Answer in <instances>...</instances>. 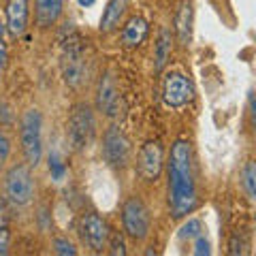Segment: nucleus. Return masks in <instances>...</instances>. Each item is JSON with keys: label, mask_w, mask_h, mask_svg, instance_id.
<instances>
[{"label": "nucleus", "mask_w": 256, "mask_h": 256, "mask_svg": "<svg viewBox=\"0 0 256 256\" xmlns=\"http://www.w3.org/2000/svg\"><path fill=\"white\" fill-rule=\"evenodd\" d=\"M169 178V207L173 218H184L196 207V182L192 169V146L186 139H178L171 146L166 160Z\"/></svg>", "instance_id": "nucleus-1"}, {"label": "nucleus", "mask_w": 256, "mask_h": 256, "mask_svg": "<svg viewBox=\"0 0 256 256\" xmlns=\"http://www.w3.org/2000/svg\"><path fill=\"white\" fill-rule=\"evenodd\" d=\"M60 75L62 82L68 88H82L88 79V52H86V43L77 32L70 34L62 41L60 47Z\"/></svg>", "instance_id": "nucleus-2"}, {"label": "nucleus", "mask_w": 256, "mask_h": 256, "mask_svg": "<svg viewBox=\"0 0 256 256\" xmlns=\"http://www.w3.org/2000/svg\"><path fill=\"white\" fill-rule=\"evenodd\" d=\"M20 146L26 164L36 169L43 160V116L36 107H30L20 118Z\"/></svg>", "instance_id": "nucleus-3"}, {"label": "nucleus", "mask_w": 256, "mask_h": 256, "mask_svg": "<svg viewBox=\"0 0 256 256\" xmlns=\"http://www.w3.org/2000/svg\"><path fill=\"white\" fill-rule=\"evenodd\" d=\"M4 198L6 203H11L13 207H26L32 203L36 192L34 175H32V166L26 162H18L6 169L4 173Z\"/></svg>", "instance_id": "nucleus-4"}, {"label": "nucleus", "mask_w": 256, "mask_h": 256, "mask_svg": "<svg viewBox=\"0 0 256 256\" xmlns=\"http://www.w3.org/2000/svg\"><path fill=\"white\" fill-rule=\"evenodd\" d=\"M96 134V120L94 111L88 102H77L70 107L66 120V139L73 152H86L92 146Z\"/></svg>", "instance_id": "nucleus-5"}, {"label": "nucleus", "mask_w": 256, "mask_h": 256, "mask_svg": "<svg viewBox=\"0 0 256 256\" xmlns=\"http://www.w3.org/2000/svg\"><path fill=\"white\" fill-rule=\"evenodd\" d=\"M122 226L128 239L132 242H143L150 235L152 218L148 205L139 196H128L122 205Z\"/></svg>", "instance_id": "nucleus-6"}, {"label": "nucleus", "mask_w": 256, "mask_h": 256, "mask_svg": "<svg viewBox=\"0 0 256 256\" xmlns=\"http://www.w3.org/2000/svg\"><path fill=\"white\" fill-rule=\"evenodd\" d=\"M77 233L82 244L88 248L90 252H105L107 250V242H109V224L102 216L94 214V212H88L79 218L77 224Z\"/></svg>", "instance_id": "nucleus-7"}, {"label": "nucleus", "mask_w": 256, "mask_h": 256, "mask_svg": "<svg viewBox=\"0 0 256 256\" xmlns=\"http://www.w3.org/2000/svg\"><path fill=\"white\" fill-rule=\"evenodd\" d=\"M102 158L116 171H122L130 162V141L120 126H109L102 134Z\"/></svg>", "instance_id": "nucleus-8"}, {"label": "nucleus", "mask_w": 256, "mask_h": 256, "mask_svg": "<svg viewBox=\"0 0 256 256\" xmlns=\"http://www.w3.org/2000/svg\"><path fill=\"white\" fill-rule=\"evenodd\" d=\"M164 166V148L160 141H146L137 156V171L143 182H158Z\"/></svg>", "instance_id": "nucleus-9"}, {"label": "nucleus", "mask_w": 256, "mask_h": 256, "mask_svg": "<svg viewBox=\"0 0 256 256\" xmlns=\"http://www.w3.org/2000/svg\"><path fill=\"white\" fill-rule=\"evenodd\" d=\"M162 98L166 105L173 109L186 107L188 102L194 98V86H192V82L186 75L169 73L162 82Z\"/></svg>", "instance_id": "nucleus-10"}, {"label": "nucleus", "mask_w": 256, "mask_h": 256, "mask_svg": "<svg viewBox=\"0 0 256 256\" xmlns=\"http://www.w3.org/2000/svg\"><path fill=\"white\" fill-rule=\"evenodd\" d=\"M120 90L116 86V79L111 73H105L98 82V90H96V109L107 118H116L120 114Z\"/></svg>", "instance_id": "nucleus-11"}, {"label": "nucleus", "mask_w": 256, "mask_h": 256, "mask_svg": "<svg viewBox=\"0 0 256 256\" xmlns=\"http://www.w3.org/2000/svg\"><path fill=\"white\" fill-rule=\"evenodd\" d=\"M4 20H6V30L11 32V36H22L28 28L30 2L28 0H6Z\"/></svg>", "instance_id": "nucleus-12"}, {"label": "nucleus", "mask_w": 256, "mask_h": 256, "mask_svg": "<svg viewBox=\"0 0 256 256\" xmlns=\"http://www.w3.org/2000/svg\"><path fill=\"white\" fill-rule=\"evenodd\" d=\"M150 34V24L146 18H141V15H132L130 20H128L124 26H122V47L126 50H137L146 43V38Z\"/></svg>", "instance_id": "nucleus-13"}, {"label": "nucleus", "mask_w": 256, "mask_h": 256, "mask_svg": "<svg viewBox=\"0 0 256 256\" xmlns=\"http://www.w3.org/2000/svg\"><path fill=\"white\" fill-rule=\"evenodd\" d=\"M175 36L182 47H188L192 41V28H194V9H192V0H182L178 11H175Z\"/></svg>", "instance_id": "nucleus-14"}, {"label": "nucleus", "mask_w": 256, "mask_h": 256, "mask_svg": "<svg viewBox=\"0 0 256 256\" xmlns=\"http://www.w3.org/2000/svg\"><path fill=\"white\" fill-rule=\"evenodd\" d=\"M64 0H34V20L38 28H52L60 20Z\"/></svg>", "instance_id": "nucleus-15"}, {"label": "nucleus", "mask_w": 256, "mask_h": 256, "mask_svg": "<svg viewBox=\"0 0 256 256\" xmlns=\"http://www.w3.org/2000/svg\"><path fill=\"white\" fill-rule=\"evenodd\" d=\"M171 52H173V34L171 30L162 26L158 30V36H156V43H154V70L156 73H162L166 62L171 58Z\"/></svg>", "instance_id": "nucleus-16"}, {"label": "nucleus", "mask_w": 256, "mask_h": 256, "mask_svg": "<svg viewBox=\"0 0 256 256\" xmlns=\"http://www.w3.org/2000/svg\"><path fill=\"white\" fill-rule=\"evenodd\" d=\"M126 6H128V0H109L105 11L100 15V24H98V30L109 34V32H114L120 22H122L124 13H126Z\"/></svg>", "instance_id": "nucleus-17"}, {"label": "nucleus", "mask_w": 256, "mask_h": 256, "mask_svg": "<svg viewBox=\"0 0 256 256\" xmlns=\"http://www.w3.org/2000/svg\"><path fill=\"white\" fill-rule=\"evenodd\" d=\"M242 186H244V192L246 196L254 201L256 198V164L254 160H248L242 169Z\"/></svg>", "instance_id": "nucleus-18"}, {"label": "nucleus", "mask_w": 256, "mask_h": 256, "mask_svg": "<svg viewBox=\"0 0 256 256\" xmlns=\"http://www.w3.org/2000/svg\"><path fill=\"white\" fill-rule=\"evenodd\" d=\"M201 233H203V222L198 218H188V222H184V226L180 228V239L182 242H192Z\"/></svg>", "instance_id": "nucleus-19"}, {"label": "nucleus", "mask_w": 256, "mask_h": 256, "mask_svg": "<svg viewBox=\"0 0 256 256\" xmlns=\"http://www.w3.org/2000/svg\"><path fill=\"white\" fill-rule=\"evenodd\" d=\"M52 248H54V252L60 256H75L77 254V248L70 244L66 237H56L52 242Z\"/></svg>", "instance_id": "nucleus-20"}, {"label": "nucleus", "mask_w": 256, "mask_h": 256, "mask_svg": "<svg viewBox=\"0 0 256 256\" xmlns=\"http://www.w3.org/2000/svg\"><path fill=\"white\" fill-rule=\"evenodd\" d=\"M50 171H52V175H54L56 182H60L64 175H66V164L62 162L60 156L56 154V152H54V154H50Z\"/></svg>", "instance_id": "nucleus-21"}, {"label": "nucleus", "mask_w": 256, "mask_h": 256, "mask_svg": "<svg viewBox=\"0 0 256 256\" xmlns=\"http://www.w3.org/2000/svg\"><path fill=\"white\" fill-rule=\"evenodd\" d=\"M9 156H11V137L0 128V169L6 164Z\"/></svg>", "instance_id": "nucleus-22"}, {"label": "nucleus", "mask_w": 256, "mask_h": 256, "mask_svg": "<svg viewBox=\"0 0 256 256\" xmlns=\"http://www.w3.org/2000/svg\"><path fill=\"white\" fill-rule=\"evenodd\" d=\"M107 248H109V254H114V256H124V254H126L124 239L120 237L118 233H109V242H107Z\"/></svg>", "instance_id": "nucleus-23"}, {"label": "nucleus", "mask_w": 256, "mask_h": 256, "mask_svg": "<svg viewBox=\"0 0 256 256\" xmlns=\"http://www.w3.org/2000/svg\"><path fill=\"white\" fill-rule=\"evenodd\" d=\"M192 242H194V250H192V254H196V256H210L212 254V244L203 233L198 237H194Z\"/></svg>", "instance_id": "nucleus-24"}, {"label": "nucleus", "mask_w": 256, "mask_h": 256, "mask_svg": "<svg viewBox=\"0 0 256 256\" xmlns=\"http://www.w3.org/2000/svg\"><path fill=\"white\" fill-rule=\"evenodd\" d=\"M9 246H11V233L6 226H0V256L9 254Z\"/></svg>", "instance_id": "nucleus-25"}, {"label": "nucleus", "mask_w": 256, "mask_h": 256, "mask_svg": "<svg viewBox=\"0 0 256 256\" xmlns=\"http://www.w3.org/2000/svg\"><path fill=\"white\" fill-rule=\"evenodd\" d=\"M6 64H9V50H6V43L2 41V36H0V79H2L4 70H6Z\"/></svg>", "instance_id": "nucleus-26"}, {"label": "nucleus", "mask_w": 256, "mask_h": 256, "mask_svg": "<svg viewBox=\"0 0 256 256\" xmlns=\"http://www.w3.org/2000/svg\"><path fill=\"white\" fill-rule=\"evenodd\" d=\"M246 250H244V242L242 239H239V244H237V237H233L230 239V244H228V254H244Z\"/></svg>", "instance_id": "nucleus-27"}, {"label": "nucleus", "mask_w": 256, "mask_h": 256, "mask_svg": "<svg viewBox=\"0 0 256 256\" xmlns=\"http://www.w3.org/2000/svg\"><path fill=\"white\" fill-rule=\"evenodd\" d=\"M4 220H6V198L0 196V226H4Z\"/></svg>", "instance_id": "nucleus-28"}, {"label": "nucleus", "mask_w": 256, "mask_h": 256, "mask_svg": "<svg viewBox=\"0 0 256 256\" xmlns=\"http://www.w3.org/2000/svg\"><path fill=\"white\" fill-rule=\"evenodd\" d=\"M77 4L79 6H86V9H88V6H94L96 4V0H77Z\"/></svg>", "instance_id": "nucleus-29"}]
</instances>
